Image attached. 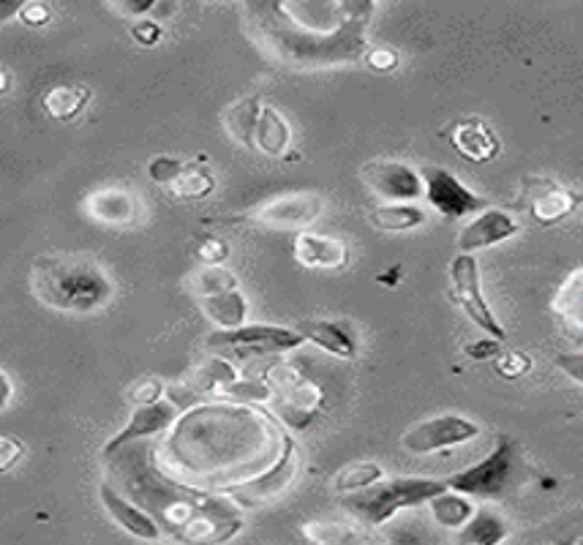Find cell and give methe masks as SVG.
Returning a JSON list of instances; mask_svg holds the SVG:
<instances>
[{
  "mask_svg": "<svg viewBox=\"0 0 583 545\" xmlns=\"http://www.w3.org/2000/svg\"><path fill=\"white\" fill-rule=\"evenodd\" d=\"M508 521L497 511L480 507V511H474L472 518L458 529L456 545H502L508 541Z\"/></svg>",
  "mask_w": 583,
  "mask_h": 545,
  "instance_id": "obj_22",
  "label": "cell"
},
{
  "mask_svg": "<svg viewBox=\"0 0 583 545\" xmlns=\"http://www.w3.org/2000/svg\"><path fill=\"white\" fill-rule=\"evenodd\" d=\"M297 263L303 268H317V270H341L349 259L347 243L330 238V235L317 233H300L292 246Z\"/></svg>",
  "mask_w": 583,
  "mask_h": 545,
  "instance_id": "obj_18",
  "label": "cell"
},
{
  "mask_svg": "<svg viewBox=\"0 0 583 545\" xmlns=\"http://www.w3.org/2000/svg\"><path fill=\"white\" fill-rule=\"evenodd\" d=\"M131 39L142 47L158 44V39H162V25H158V20H147V17L145 20H136L134 25H131Z\"/></svg>",
  "mask_w": 583,
  "mask_h": 545,
  "instance_id": "obj_36",
  "label": "cell"
},
{
  "mask_svg": "<svg viewBox=\"0 0 583 545\" xmlns=\"http://www.w3.org/2000/svg\"><path fill=\"white\" fill-rule=\"evenodd\" d=\"M428 507H431L433 521H437L439 526H444V529H456V532L461 529L469 518H472L474 511H478V507L469 502V496L458 494V491H450V489H444L442 494L433 496V500L428 502Z\"/></svg>",
  "mask_w": 583,
  "mask_h": 545,
  "instance_id": "obj_27",
  "label": "cell"
},
{
  "mask_svg": "<svg viewBox=\"0 0 583 545\" xmlns=\"http://www.w3.org/2000/svg\"><path fill=\"white\" fill-rule=\"evenodd\" d=\"M22 6L25 3H20V0H0V22H9L11 17H20Z\"/></svg>",
  "mask_w": 583,
  "mask_h": 545,
  "instance_id": "obj_44",
  "label": "cell"
},
{
  "mask_svg": "<svg viewBox=\"0 0 583 545\" xmlns=\"http://www.w3.org/2000/svg\"><path fill=\"white\" fill-rule=\"evenodd\" d=\"M325 210V199L314 192L278 194V197L265 199L246 213V222L257 224L265 229H278V233H306Z\"/></svg>",
  "mask_w": 583,
  "mask_h": 545,
  "instance_id": "obj_9",
  "label": "cell"
},
{
  "mask_svg": "<svg viewBox=\"0 0 583 545\" xmlns=\"http://www.w3.org/2000/svg\"><path fill=\"white\" fill-rule=\"evenodd\" d=\"M553 363H556V369L562 371L564 377L573 379L575 384H581L583 388V352H562L556 354Z\"/></svg>",
  "mask_w": 583,
  "mask_h": 545,
  "instance_id": "obj_37",
  "label": "cell"
},
{
  "mask_svg": "<svg viewBox=\"0 0 583 545\" xmlns=\"http://www.w3.org/2000/svg\"><path fill=\"white\" fill-rule=\"evenodd\" d=\"M374 3L366 0H287L248 6L259 50L289 69H327L366 58Z\"/></svg>",
  "mask_w": 583,
  "mask_h": 545,
  "instance_id": "obj_1",
  "label": "cell"
},
{
  "mask_svg": "<svg viewBox=\"0 0 583 545\" xmlns=\"http://www.w3.org/2000/svg\"><path fill=\"white\" fill-rule=\"evenodd\" d=\"M11 88V74L6 69H0V96Z\"/></svg>",
  "mask_w": 583,
  "mask_h": 545,
  "instance_id": "obj_46",
  "label": "cell"
},
{
  "mask_svg": "<svg viewBox=\"0 0 583 545\" xmlns=\"http://www.w3.org/2000/svg\"><path fill=\"white\" fill-rule=\"evenodd\" d=\"M196 257L205 265H222L229 257V246L224 240H205L196 248Z\"/></svg>",
  "mask_w": 583,
  "mask_h": 545,
  "instance_id": "obj_40",
  "label": "cell"
},
{
  "mask_svg": "<svg viewBox=\"0 0 583 545\" xmlns=\"http://www.w3.org/2000/svg\"><path fill=\"white\" fill-rule=\"evenodd\" d=\"M303 341L314 343V347L325 349L327 354L338 360H355L357 358V339L352 328L344 322H333V319H303L295 325Z\"/></svg>",
  "mask_w": 583,
  "mask_h": 545,
  "instance_id": "obj_17",
  "label": "cell"
},
{
  "mask_svg": "<svg viewBox=\"0 0 583 545\" xmlns=\"http://www.w3.org/2000/svg\"><path fill=\"white\" fill-rule=\"evenodd\" d=\"M91 88L88 85H55L41 96V106L52 121H74L82 115L88 102H91Z\"/></svg>",
  "mask_w": 583,
  "mask_h": 545,
  "instance_id": "obj_24",
  "label": "cell"
},
{
  "mask_svg": "<svg viewBox=\"0 0 583 545\" xmlns=\"http://www.w3.org/2000/svg\"><path fill=\"white\" fill-rule=\"evenodd\" d=\"M213 188H216V177H213V172L200 167V164L194 162H186V167H183L181 177H177L175 186H172L170 192H175L177 197L183 199H202L207 197Z\"/></svg>",
  "mask_w": 583,
  "mask_h": 545,
  "instance_id": "obj_31",
  "label": "cell"
},
{
  "mask_svg": "<svg viewBox=\"0 0 583 545\" xmlns=\"http://www.w3.org/2000/svg\"><path fill=\"white\" fill-rule=\"evenodd\" d=\"M99 500H101V505H104L106 515H110V518L115 521L123 532H129L131 537H136V541L156 543L158 537L164 535L162 526H158L151 515L142 511V507H136L134 502L126 500V496H123L121 491L112 485V480H104V483L99 485Z\"/></svg>",
  "mask_w": 583,
  "mask_h": 545,
  "instance_id": "obj_16",
  "label": "cell"
},
{
  "mask_svg": "<svg viewBox=\"0 0 583 545\" xmlns=\"http://www.w3.org/2000/svg\"><path fill=\"white\" fill-rule=\"evenodd\" d=\"M82 210L91 222L104 224V227H134L142 216L140 199L134 197V192L121 186H106L96 188L85 197Z\"/></svg>",
  "mask_w": 583,
  "mask_h": 545,
  "instance_id": "obj_15",
  "label": "cell"
},
{
  "mask_svg": "<svg viewBox=\"0 0 583 545\" xmlns=\"http://www.w3.org/2000/svg\"><path fill=\"white\" fill-rule=\"evenodd\" d=\"M448 489L444 480L437 477H390L379 480L371 489L357 491V494L344 496V511L352 515L360 524L379 529L396 518L401 511L428 505L433 496H439Z\"/></svg>",
  "mask_w": 583,
  "mask_h": 545,
  "instance_id": "obj_4",
  "label": "cell"
},
{
  "mask_svg": "<svg viewBox=\"0 0 583 545\" xmlns=\"http://www.w3.org/2000/svg\"><path fill=\"white\" fill-rule=\"evenodd\" d=\"M183 167H186V162H181V158L156 156L151 164H147V175H151V181L158 183V186L172 188V186H175L177 177H181Z\"/></svg>",
  "mask_w": 583,
  "mask_h": 545,
  "instance_id": "obj_33",
  "label": "cell"
},
{
  "mask_svg": "<svg viewBox=\"0 0 583 545\" xmlns=\"http://www.w3.org/2000/svg\"><path fill=\"white\" fill-rule=\"evenodd\" d=\"M28 281L41 306L61 313H96L115 298V281L93 254H41Z\"/></svg>",
  "mask_w": 583,
  "mask_h": 545,
  "instance_id": "obj_3",
  "label": "cell"
},
{
  "mask_svg": "<svg viewBox=\"0 0 583 545\" xmlns=\"http://www.w3.org/2000/svg\"><path fill=\"white\" fill-rule=\"evenodd\" d=\"M262 106L265 104H262L259 96H246L241 99V102L229 104L227 110L222 112V123L224 128H227L232 142L254 151V128H257Z\"/></svg>",
  "mask_w": 583,
  "mask_h": 545,
  "instance_id": "obj_23",
  "label": "cell"
},
{
  "mask_svg": "<svg viewBox=\"0 0 583 545\" xmlns=\"http://www.w3.org/2000/svg\"><path fill=\"white\" fill-rule=\"evenodd\" d=\"M480 436V423H474L467 414L444 412L437 418H426L403 431L401 448L412 455H433L444 450L461 448Z\"/></svg>",
  "mask_w": 583,
  "mask_h": 545,
  "instance_id": "obj_8",
  "label": "cell"
},
{
  "mask_svg": "<svg viewBox=\"0 0 583 545\" xmlns=\"http://www.w3.org/2000/svg\"><path fill=\"white\" fill-rule=\"evenodd\" d=\"M11 395H14V384H11V379L6 377V371L0 369V409L9 407Z\"/></svg>",
  "mask_w": 583,
  "mask_h": 545,
  "instance_id": "obj_45",
  "label": "cell"
},
{
  "mask_svg": "<svg viewBox=\"0 0 583 545\" xmlns=\"http://www.w3.org/2000/svg\"><path fill=\"white\" fill-rule=\"evenodd\" d=\"M110 9L115 11V14L145 20V17L156 9V0H123V3H110Z\"/></svg>",
  "mask_w": 583,
  "mask_h": 545,
  "instance_id": "obj_39",
  "label": "cell"
},
{
  "mask_svg": "<svg viewBox=\"0 0 583 545\" xmlns=\"http://www.w3.org/2000/svg\"><path fill=\"white\" fill-rule=\"evenodd\" d=\"M553 311L567 325L583 330V268L564 278L556 298H553Z\"/></svg>",
  "mask_w": 583,
  "mask_h": 545,
  "instance_id": "obj_28",
  "label": "cell"
},
{
  "mask_svg": "<svg viewBox=\"0 0 583 545\" xmlns=\"http://www.w3.org/2000/svg\"><path fill=\"white\" fill-rule=\"evenodd\" d=\"M360 181L385 203H415L422 197L420 169L396 158H374L360 167Z\"/></svg>",
  "mask_w": 583,
  "mask_h": 545,
  "instance_id": "obj_11",
  "label": "cell"
},
{
  "mask_svg": "<svg viewBox=\"0 0 583 545\" xmlns=\"http://www.w3.org/2000/svg\"><path fill=\"white\" fill-rule=\"evenodd\" d=\"M303 535L314 545H388L385 537L360 521H308Z\"/></svg>",
  "mask_w": 583,
  "mask_h": 545,
  "instance_id": "obj_19",
  "label": "cell"
},
{
  "mask_svg": "<svg viewBox=\"0 0 583 545\" xmlns=\"http://www.w3.org/2000/svg\"><path fill=\"white\" fill-rule=\"evenodd\" d=\"M166 393L164 382L158 377H142L140 382L131 384L129 388V401L134 407H145V404H156V401H162Z\"/></svg>",
  "mask_w": 583,
  "mask_h": 545,
  "instance_id": "obj_34",
  "label": "cell"
},
{
  "mask_svg": "<svg viewBox=\"0 0 583 545\" xmlns=\"http://www.w3.org/2000/svg\"><path fill=\"white\" fill-rule=\"evenodd\" d=\"M515 233H519V222L513 218V213L502 210V207H485L472 222L463 224V229L458 233L456 248L458 254L474 257L478 251H485V248L510 240Z\"/></svg>",
  "mask_w": 583,
  "mask_h": 545,
  "instance_id": "obj_14",
  "label": "cell"
},
{
  "mask_svg": "<svg viewBox=\"0 0 583 545\" xmlns=\"http://www.w3.org/2000/svg\"><path fill=\"white\" fill-rule=\"evenodd\" d=\"M499 343L502 341H493V339H488V341H472V343H467V349H463V352L469 354V358H474V360H485V358H493V354H499Z\"/></svg>",
  "mask_w": 583,
  "mask_h": 545,
  "instance_id": "obj_43",
  "label": "cell"
},
{
  "mask_svg": "<svg viewBox=\"0 0 583 545\" xmlns=\"http://www.w3.org/2000/svg\"><path fill=\"white\" fill-rule=\"evenodd\" d=\"M420 177H422V197L428 199V205H431L439 216L458 222V218L478 216V213H483L485 207H491L485 197H480V194H474L472 188L463 186L450 169L428 164V167L420 169Z\"/></svg>",
  "mask_w": 583,
  "mask_h": 545,
  "instance_id": "obj_10",
  "label": "cell"
},
{
  "mask_svg": "<svg viewBox=\"0 0 583 545\" xmlns=\"http://www.w3.org/2000/svg\"><path fill=\"white\" fill-rule=\"evenodd\" d=\"M450 298L483 330L488 339L508 341V330L502 328V322H499L491 304H488L483 295L478 259L469 257V254H456L453 263H450Z\"/></svg>",
  "mask_w": 583,
  "mask_h": 545,
  "instance_id": "obj_7",
  "label": "cell"
},
{
  "mask_svg": "<svg viewBox=\"0 0 583 545\" xmlns=\"http://www.w3.org/2000/svg\"><path fill=\"white\" fill-rule=\"evenodd\" d=\"M25 453V444L14 436H0V472H9Z\"/></svg>",
  "mask_w": 583,
  "mask_h": 545,
  "instance_id": "obj_38",
  "label": "cell"
},
{
  "mask_svg": "<svg viewBox=\"0 0 583 545\" xmlns=\"http://www.w3.org/2000/svg\"><path fill=\"white\" fill-rule=\"evenodd\" d=\"M570 210H573V197H570L567 192H559V188L538 194V197L532 199V216L538 218L540 224L559 222V218L567 216Z\"/></svg>",
  "mask_w": 583,
  "mask_h": 545,
  "instance_id": "obj_32",
  "label": "cell"
},
{
  "mask_svg": "<svg viewBox=\"0 0 583 545\" xmlns=\"http://www.w3.org/2000/svg\"><path fill=\"white\" fill-rule=\"evenodd\" d=\"M20 20L31 28H41L52 20V6L50 3H25L20 11Z\"/></svg>",
  "mask_w": 583,
  "mask_h": 545,
  "instance_id": "obj_41",
  "label": "cell"
},
{
  "mask_svg": "<svg viewBox=\"0 0 583 545\" xmlns=\"http://www.w3.org/2000/svg\"><path fill=\"white\" fill-rule=\"evenodd\" d=\"M292 142V128L287 117L276 110V106H262L257 128H254V151L265 153V156L276 158L287 153Z\"/></svg>",
  "mask_w": 583,
  "mask_h": 545,
  "instance_id": "obj_21",
  "label": "cell"
},
{
  "mask_svg": "<svg viewBox=\"0 0 583 545\" xmlns=\"http://www.w3.org/2000/svg\"><path fill=\"white\" fill-rule=\"evenodd\" d=\"M207 349L218 358H265V354H284L303 347V336L295 328L282 325H243L235 330H216L207 336Z\"/></svg>",
  "mask_w": 583,
  "mask_h": 545,
  "instance_id": "obj_6",
  "label": "cell"
},
{
  "mask_svg": "<svg viewBox=\"0 0 583 545\" xmlns=\"http://www.w3.org/2000/svg\"><path fill=\"white\" fill-rule=\"evenodd\" d=\"M200 308L218 330H235L246 325L248 304H246V298L237 292V289H232V292L213 295V298H202Z\"/></svg>",
  "mask_w": 583,
  "mask_h": 545,
  "instance_id": "obj_25",
  "label": "cell"
},
{
  "mask_svg": "<svg viewBox=\"0 0 583 545\" xmlns=\"http://www.w3.org/2000/svg\"><path fill=\"white\" fill-rule=\"evenodd\" d=\"M515 464V442L510 434H499L493 442L491 453L478 464L458 470L450 477H444L450 491H458L463 496H478V500H499L508 491L510 477H513Z\"/></svg>",
  "mask_w": 583,
  "mask_h": 545,
  "instance_id": "obj_5",
  "label": "cell"
},
{
  "mask_svg": "<svg viewBox=\"0 0 583 545\" xmlns=\"http://www.w3.org/2000/svg\"><path fill=\"white\" fill-rule=\"evenodd\" d=\"M368 222L382 233H409L428 222L426 210L415 203H385L368 213Z\"/></svg>",
  "mask_w": 583,
  "mask_h": 545,
  "instance_id": "obj_26",
  "label": "cell"
},
{
  "mask_svg": "<svg viewBox=\"0 0 583 545\" xmlns=\"http://www.w3.org/2000/svg\"><path fill=\"white\" fill-rule=\"evenodd\" d=\"M379 480H382V466L374 464V461H355V464L344 466V470L338 472L336 480H333V489L347 496L371 489Z\"/></svg>",
  "mask_w": 583,
  "mask_h": 545,
  "instance_id": "obj_29",
  "label": "cell"
},
{
  "mask_svg": "<svg viewBox=\"0 0 583 545\" xmlns=\"http://www.w3.org/2000/svg\"><path fill=\"white\" fill-rule=\"evenodd\" d=\"M497 369L502 377H510V379L523 377V374H529V369H532V358L523 352H502L497 358Z\"/></svg>",
  "mask_w": 583,
  "mask_h": 545,
  "instance_id": "obj_35",
  "label": "cell"
},
{
  "mask_svg": "<svg viewBox=\"0 0 583 545\" xmlns=\"http://www.w3.org/2000/svg\"><path fill=\"white\" fill-rule=\"evenodd\" d=\"M188 287H192V292L200 300L213 298V295L232 292V289H237V276L224 268V265H205V268H200L194 272Z\"/></svg>",
  "mask_w": 583,
  "mask_h": 545,
  "instance_id": "obj_30",
  "label": "cell"
},
{
  "mask_svg": "<svg viewBox=\"0 0 583 545\" xmlns=\"http://www.w3.org/2000/svg\"><path fill=\"white\" fill-rule=\"evenodd\" d=\"M106 464H110V472H115L123 480L121 494L134 502L136 507H142L162 526V532L175 537V541L194 518L213 511L222 502V496L202 494V491L186 489L175 480H166L153 466L151 448L142 442L121 448L106 459Z\"/></svg>",
  "mask_w": 583,
  "mask_h": 545,
  "instance_id": "obj_2",
  "label": "cell"
},
{
  "mask_svg": "<svg viewBox=\"0 0 583 545\" xmlns=\"http://www.w3.org/2000/svg\"><path fill=\"white\" fill-rule=\"evenodd\" d=\"M297 464H300V461H297L295 442L287 436V440H284L282 459L276 461V466H273L270 472H265V475H259L257 480H248V483L229 485V489H224V494L243 507L265 505V502L276 500V496H282L284 491L289 489L292 480L297 475Z\"/></svg>",
  "mask_w": 583,
  "mask_h": 545,
  "instance_id": "obj_12",
  "label": "cell"
},
{
  "mask_svg": "<svg viewBox=\"0 0 583 545\" xmlns=\"http://www.w3.org/2000/svg\"><path fill=\"white\" fill-rule=\"evenodd\" d=\"M450 142H453V147L467 162L474 164L493 162L499 156V151H502L491 126L485 121H478V117H467V121L456 123L453 132H450Z\"/></svg>",
  "mask_w": 583,
  "mask_h": 545,
  "instance_id": "obj_20",
  "label": "cell"
},
{
  "mask_svg": "<svg viewBox=\"0 0 583 545\" xmlns=\"http://www.w3.org/2000/svg\"><path fill=\"white\" fill-rule=\"evenodd\" d=\"M177 418H181V409L172 404L170 399L156 401V404L134 407L129 414V423L101 448V461H106L112 453L126 448V444L145 442L151 440V436L164 434V431H170L172 425H175Z\"/></svg>",
  "mask_w": 583,
  "mask_h": 545,
  "instance_id": "obj_13",
  "label": "cell"
},
{
  "mask_svg": "<svg viewBox=\"0 0 583 545\" xmlns=\"http://www.w3.org/2000/svg\"><path fill=\"white\" fill-rule=\"evenodd\" d=\"M362 61H366L368 69H374V71H392L398 63V55L392 50H382V47H379V50L366 52Z\"/></svg>",
  "mask_w": 583,
  "mask_h": 545,
  "instance_id": "obj_42",
  "label": "cell"
}]
</instances>
